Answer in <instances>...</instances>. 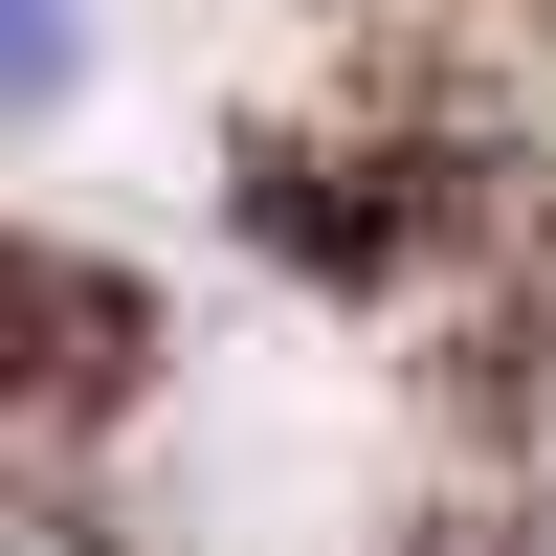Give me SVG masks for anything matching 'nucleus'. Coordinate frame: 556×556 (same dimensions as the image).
Wrapping results in <instances>:
<instances>
[{"instance_id":"nucleus-1","label":"nucleus","mask_w":556,"mask_h":556,"mask_svg":"<svg viewBox=\"0 0 556 556\" xmlns=\"http://www.w3.org/2000/svg\"><path fill=\"white\" fill-rule=\"evenodd\" d=\"M89 89V0H0V134H45Z\"/></svg>"}]
</instances>
